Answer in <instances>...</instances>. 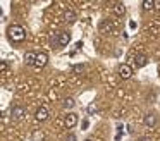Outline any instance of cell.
I'll return each mask as SVG.
<instances>
[{"label": "cell", "instance_id": "14", "mask_svg": "<svg viewBox=\"0 0 160 141\" xmlns=\"http://www.w3.org/2000/svg\"><path fill=\"white\" fill-rule=\"evenodd\" d=\"M143 10H146V12H148V10H153L155 9V0H143Z\"/></svg>", "mask_w": 160, "mask_h": 141}, {"label": "cell", "instance_id": "11", "mask_svg": "<svg viewBox=\"0 0 160 141\" xmlns=\"http://www.w3.org/2000/svg\"><path fill=\"white\" fill-rule=\"evenodd\" d=\"M36 55H38L36 52H31V50L26 52V53H24V62L28 65H35L36 64Z\"/></svg>", "mask_w": 160, "mask_h": 141}, {"label": "cell", "instance_id": "10", "mask_svg": "<svg viewBox=\"0 0 160 141\" xmlns=\"http://www.w3.org/2000/svg\"><path fill=\"white\" fill-rule=\"evenodd\" d=\"M76 19H78V16H76V12H74V10H71V9L64 10V21H66L67 24H72Z\"/></svg>", "mask_w": 160, "mask_h": 141}, {"label": "cell", "instance_id": "16", "mask_svg": "<svg viewBox=\"0 0 160 141\" xmlns=\"http://www.w3.org/2000/svg\"><path fill=\"white\" fill-rule=\"evenodd\" d=\"M43 139H45V134L42 131H35L33 133V141H43Z\"/></svg>", "mask_w": 160, "mask_h": 141}, {"label": "cell", "instance_id": "23", "mask_svg": "<svg viewBox=\"0 0 160 141\" xmlns=\"http://www.w3.org/2000/svg\"><path fill=\"white\" fill-rule=\"evenodd\" d=\"M138 141H150V139H148V138H139Z\"/></svg>", "mask_w": 160, "mask_h": 141}, {"label": "cell", "instance_id": "15", "mask_svg": "<svg viewBox=\"0 0 160 141\" xmlns=\"http://www.w3.org/2000/svg\"><path fill=\"white\" fill-rule=\"evenodd\" d=\"M62 105H64V108H72L76 105V102H74V98H66L62 102Z\"/></svg>", "mask_w": 160, "mask_h": 141}, {"label": "cell", "instance_id": "4", "mask_svg": "<svg viewBox=\"0 0 160 141\" xmlns=\"http://www.w3.org/2000/svg\"><path fill=\"white\" fill-rule=\"evenodd\" d=\"M48 117H50V110L47 108V107H40V108L36 110V113H35V119L38 120V122H45Z\"/></svg>", "mask_w": 160, "mask_h": 141}, {"label": "cell", "instance_id": "8", "mask_svg": "<svg viewBox=\"0 0 160 141\" xmlns=\"http://www.w3.org/2000/svg\"><path fill=\"white\" fill-rule=\"evenodd\" d=\"M98 28H100L102 33H112V31H114V26H112V23L108 19H102L100 24H98Z\"/></svg>", "mask_w": 160, "mask_h": 141}, {"label": "cell", "instance_id": "3", "mask_svg": "<svg viewBox=\"0 0 160 141\" xmlns=\"http://www.w3.org/2000/svg\"><path fill=\"white\" fill-rule=\"evenodd\" d=\"M11 115H12V119H14V120H21V119H24V115H26L24 107L14 105V107H12V110H11Z\"/></svg>", "mask_w": 160, "mask_h": 141}, {"label": "cell", "instance_id": "9", "mask_svg": "<svg viewBox=\"0 0 160 141\" xmlns=\"http://www.w3.org/2000/svg\"><path fill=\"white\" fill-rule=\"evenodd\" d=\"M134 64H136V67H145V65L148 64V57H146L145 53H138L134 57Z\"/></svg>", "mask_w": 160, "mask_h": 141}, {"label": "cell", "instance_id": "7", "mask_svg": "<svg viewBox=\"0 0 160 141\" xmlns=\"http://www.w3.org/2000/svg\"><path fill=\"white\" fill-rule=\"evenodd\" d=\"M47 64H48V55H47L45 52H40V53L36 55V64L35 65L42 69V67H45Z\"/></svg>", "mask_w": 160, "mask_h": 141}, {"label": "cell", "instance_id": "21", "mask_svg": "<svg viewBox=\"0 0 160 141\" xmlns=\"http://www.w3.org/2000/svg\"><path fill=\"white\" fill-rule=\"evenodd\" d=\"M67 141H76V136H74V134H69V136H67Z\"/></svg>", "mask_w": 160, "mask_h": 141}, {"label": "cell", "instance_id": "18", "mask_svg": "<svg viewBox=\"0 0 160 141\" xmlns=\"http://www.w3.org/2000/svg\"><path fill=\"white\" fill-rule=\"evenodd\" d=\"M0 72L2 74H7V62L5 60H0Z\"/></svg>", "mask_w": 160, "mask_h": 141}, {"label": "cell", "instance_id": "12", "mask_svg": "<svg viewBox=\"0 0 160 141\" xmlns=\"http://www.w3.org/2000/svg\"><path fill=\"white\" fill-rule=\"evenodd\" d=\"M143 120H145V124L148 127H153L157 124V115L153 112H150V113H146V115H145V119H143Z\"/></svg>", "mask_w": 160, "mask_h": 141}, {"label": "cell", "instance_id": "24", "mask_svg": "<svg viewBox=\"0 0 160 141\" xmlns=\"http://www.w3.org/2000/svg\"><path fill=\"white\" fill-rule=\"evenodd\" d=\"M84 141H91V139H84Z\"/></svg>", "mask_w": 160, "mask_h": 141}, {"label": "cell", "instance_id": "19", "mask_svg": "<svg viewBox=\"0 0 160 141\" xmlns=\"http://www.w3.org/2000/svg\"><path fill=\"white\" fill-rule=\"evenodd\" d=\"M95 112H97V107H95V105L88 107V113H95Z\"/></svg>", "mask_w": 160, "mask_h": 141}, {"label": "cell", "instance_id": "22", "mask_svg": "<svg viewBox=\"0 0 160 141\" xmlns=\"http://www.w3.org/2000/svg\"><path fill=\"white\" fill-rule=\"evenodd\" d=\"M155 9L160 10V0H155Z\"/></svg>", "mask_w": 160, "mask_h": 141}, {"label": "cell", "instance_id": "2", "mask_svg": "<svg viewBox=\"0 0 160 141\" xmlns=\"http://www.w3.org/2000/svg\"><path fill=\"white\" fill-rule=\"evenodd\" d=\"M69 41H71V34L67 33V31H62V33H57L55 36H52V47L53 48L66 47Z\"/></svg>", "mask_w": 160, "mask_h": 141}, {"label": "cell", "instance_id": "6", "mask_svg": "<svg viewBox=\"0 0 160 141\" xmlns=\"http://www.w3.org/2000/svg\"><path fill=\"white\" fill-rule=\"evenodd\" d=\"M64 124H66L67 129H71V127H74L78 124V115L72 112H69L67 115H64Z\"/></svg>", "mask_w": 160, "mask_h": 141}, {"label": "cell", "instance_id": "1", "mask_svg": "<svg viewBox=\"0 0 160 141\" xmlns=\"http://www.w3.org/2000/svg\"><path fill=\"white\" fill-rule=\"evenodd\" d=\"M7 38L12 41V43H21V41H24V38H26V29L22 26L14 24V26H11L7 29Z\"/></svg>", "mask_w": 160, "mask_h": 141}, {"label": "cell", "instance_id": "17", "mask_svg": "<svg viewBox=\"0 0 160 141\" xmlns=\"http://www.w3.org/2000/svg\"><path fill=\"white\" fill-rule=\"evenodd\" d=\"M72 71L76 72V74H83V72L86 71V65H84V64H79V65H74V67H72Z\"/></svg>", "mask_w": 160, "mask_h": 141}, {"label": "cell", "instance_id": "5", "mask_svg": "<svg viewBox=\"0 0 160 141\" xmlns=\"http://www.w3.org/2000/svg\"><path fill=\"white\" fill-rule=\"evenodd\" d=\"M131 76H132L131 65H128V64H121V65H119V78H121V79H129Z\"/></svg>", "mask_w": 160, "mask_h": 141}, {"label": "cell", "instance_id": "13", "mask_svg": "<svg viewBox=\"0 0 160 141\" xmlns=\"http://www.w3.org/2000/svg\"><path fill=\"white\" fill-rule=\"evenodd\" d=\"M112 10H114L115 16L121 17V16H124V14H126V5H124V3L119 2V3H115V5H114V9H112Z\"/></svg>", "mask_w": 160, "mask_h": 141}, {"label": "cell", "instance_id": "20", "mask_svg": "<svg viewBox=\"0 0 160 141\" xmlns=\"http://www.w3.org/2000/svg\"><path fill=\"white\" fill-rule=\"evenodd\" d=\"M136 26H138V24H136L134 21H129V28H131V29H134Z\"/></svg>", "mask_w": 160, "mask_h": 141}]
</instances>
